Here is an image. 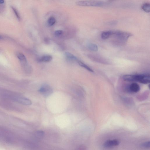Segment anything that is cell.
Here are the masks:
<instances>
[{
  "label": "cell",
  "instance_id": "ffe728a7",
  "mask_svg": "<svg viewBox=\"0 0 150 150\" xmlns=\"http://www.w3.org/2000/svg\"><path fill=\"white\" fill-rule=\"evenodd\" d=\"M2 37L0 35V39H2Z\"/></svg>",
  "mask_w": 150,
  "mask_h": 150
},
{
  "label": "cell",
  "instance_id": "7c38bea8",
  "mask_svg": "<svg viewBox=\"0 0 150 150\" xmlns=\"http://www.w3.org/2000/svg\"><path fill=\"white\" fill-rule=\"evenodd\" d=\"M87 47L89 50L94 52H96L98 50L97 45L92 43L88 44L87 45Z\"/></svg>",
  "mask_w": 150,
  "mask_h": 150
},
{
  "label": "cell",
  "instance_id": "9c48e42d",
  "mask_svg": "<svg viewBox=\"0 0 150 150\" xmlns=\"http://www.w3.org/2000/svg\"><path fill=\"white\" fill-rule=\"evenodd\" d=\"M16 55L18 59L21 62L24 64L27 63L26 58L23 54L21 52H18L17 53Z\"/></svg>",
  "mask_w": 150,
  "mask_h": 150
},
{
  "label": "cell",
  "instance_id": "4fadbf2b",
  "mask_svg": "<svg viewBox=\"0 0 150 150\" xmlns=\"http://www.w3.org/2000/svg\"><path fill=\"white\" fill-rule=\"evenodd\" d=\"M77 61L78 64L84 68L86 69L87 70L90 72H93V70L91 69L89 67H88V65H87L84 63L78 60H77Z\"/></svg>",
  "mask_w": 150,
  "mask_h": 150
},
{
  "label": "cell",
  "instance_id": "ac0fdd59",
  "mask_svg": "<svg viewBox=\"0 0 150 150\" xmlns=\"http://www.w3.org/2000/svg\"><path fill=\"white\" fill-rule=\"evenodd\" d=\"M12 8L15 14L16 15V16L17 17V18L19 20L20 19V16L19 15V14L18 13V12L17 11L16 9L14 8L13 7H12Z\"/></svg>",
  "mask_w": 150,
  "mask_h": 150
},
{
  "label": "cell",
  "instance_id": "8fae6325",
  "mask_svg": "<svg viewBox=\"0 0 150 150\" xmlns=\"http://www.w3.org/2000/svg\"><path fill=\"white\" fill-rule=\"evenodd\" d=\"M65 55L66 58L71 60H78L77 58L75 56L69 52H66Z\"/></svg>",
  "mask_w": 150,
  "mask_h": 150
},
{
  "label": "cell",
  "instance_id": "52a82bcc",
  "mask_svg": "<svg viewBox=\"0 0 150 150\" xmlns=\"http://www.w3.org/2000/svg\"><path fill=\"white\" fill-rule=\"evenodd\" d=\"M129 90L130 91L133 93L138 92L140 89L139 85L135 83H132L129 86Z\"/></svg>",
  "mask_w": 150,
  "mask_h": 150
},
{
  "label": "cell",
  "instance_id": "7a4b0ae2",
  "mask_svg": "<svg viewBox=\"0 0 150 150\" xmlns=\"http://www.w3.org/2000/svg\"><path fill=\"white\" fill-rule=\"evenodd\" d=\"M123 79L128 81H137L143 84H147L150 82V75L148 74L125 75L123 76Z\"/></svg>",
  "mask_w": 150,
  "mask_h": 150
},
{
  "label": "cell",
  "instance_id": "5b68a950",
  "mask_svg": "<svg viewBox=\"0 0 150 150\" xmlns=\"http://www.w3.org/2000/svg\"><path fill=\"white\" fill-rule=\"evenodd\" d=\"M119 141L116 139L108 140L104 142L103 146L105 148H110L119 145Z\"/></svg>",
  "mask_w": 150,
  "mask_h": 150
},
{
  "label": "cell",
  "instance_id": "2e32d148",
  "mask_svg": "<svg viewBox=\"0 0 150 150\" xmlns=\"http://www.w3.org/2000/svg\"><path fill=\"white\" fill-rule=\"evenodd\" d=\"M142 147L145 149H149L150 148V142L147 141L142 143L141 145Z\"/></svg>",
  "mask_w": 150,
  "mask_h": 150
},
{
  "label": "cell",
  "instance_id": "277c9868",
  "mask_svg": "<svg viewBox=\"0 0 150 150\" xmlns=\"http://www.w3.org/2000/svg\"><path fill=\"white\" fill-rule=\"evenodd\" d=\"M39 91L42 95L45 97L50 96L53 92L52 88L50 86L45 84L41 86Z\"/></svg>",
  "mask_w": 150,
  "mask_h": 150
},
{
  "label": "cell",
  "instance_id": "3957f363",
  "mask_svg": "<svg viewBox=\"0 0 150 150\" xmlns=\"http://www.w3.org/2000/svg\"><path fill=\"white\" fill-rule=\"evenodd\" d=\"M76 4L77 5L83 6H101L104 4V3L102 1H78Z\"/></svg>",
  "mask_w": 150,
  "mask_h": 150
},
{
  "label": "cell",
  "instance_id": "5bb4252c",
  "mask_svg": "<svg viewBox=\"0 0 150 150\" xmlns=\"http://www.w3.org/2000/svg\"><path fill=\"white\" fill-rule=\"evenodd\" d=\"M142 9L145 12H149L150 11V4L149 3H146L144 4L142 6Z\"/></svg>",
  "mask_w": 150,
  "mask_h": 150
},
{
  "label": "cell",
  "instance_id": "8992f818",
  "mask_svg": "<svg viewBox=\"0 0 150 150\" xmlns=\"http://www.w3.org/2000/svg\"><path fill=\"white\" fill-rule=\"evenodd\" d=\"M15 100L17 102L25 105H30L32 103L30 99L24 97H16Z\"/></svg>",
  "mask_w": 150,
  "mask_h": 150
},
{
  "label": "cell",
  "instance_id": "d6986e66",
  "mask_svg": "<svg viewBox=\"0 0 150 150\" xmlns=\"http://www.w3.org/2000/svg\"><path fill=\"white\" fill-rule=\"evenodd\" d=\"M4 1L3 0H0V4H3L4 3Z\"/></svg>",
  "mask_w": 150,
  "mask_h": 150
},
{
  "label": "cell",
  "instance_id": "6da1fadb",
  "mask_svg": "<svg viewBox=\"0 0 150 150\" xmlns=\"http://www.w3.org/2000/svg\"><path fill=\"white\" fill-rule=\"evenodd\" d=\"M132 36V34L128 33L121 31H112V36L114 39L113 41L116 45L122 46L125 45L128 38Z\"/></svg>",
  "mask_w": 150,
  "mask_h": 150
},
{
  "label": "cell",
  "instance_id": "9a60e30c",
  "mask_svg": "<svg viewBox=\"0 0 150 150\" xmlns=\"http://www.w3.org/2000/svg\"><path fill=\"white\" fill-rule=\"evenodd\" d=\"M56 22V19L53 17H50L47 20V23L48 25L52 26L54 25Z\"/></svg>",
  "mask_w": 150,
  "mask_h": 150
},
{
  "label": "cell",
  "instance_id": "ba28073f",
  "mask_svg": "<svg viewBox=\"0 0 150 150\" xmlns=\"http://www.w3.org/2000/svg\"><path fill=\"white\" fill-rule=\"evenodd\" d=\"M52 57L50 55H45L39 58L38 61L40 62H48L52 59Z\"/></svg>",
  "mask_w": 150,
  "mask_h": 150
},
{
  "label": "cell",
  "instance_id": "30bf717a",
  "mask_svg": "<svg viewBox=\"0 0 150 150\" xmlns=\"http://www.w3.org/2000/svg\"><path fill=\"white\" fill-rule=\"evenodd\" d=\"M112 34V31H107L103 32L101 34V38L103 39H106L111 37Z\"/></svg>",
  "mask_w": 150,
  "mask_h": 150
},
{
  "label": "cell",
  "instance_id": "e0dca14e",
  "mask_svg": "<svg viewBox=\"0 0 150 150\" xmlns=\"http://www.w3.org/2000/svg\"><path fill=\"white\" fill-rule=\"evenodd\" d=\"M63 33V31L61 30H57L54 32L55 35L57 36H60L62 35Z\"/></svg>",
  "mask_w": 150,
  "mask_h": 150
}]
</instances>
